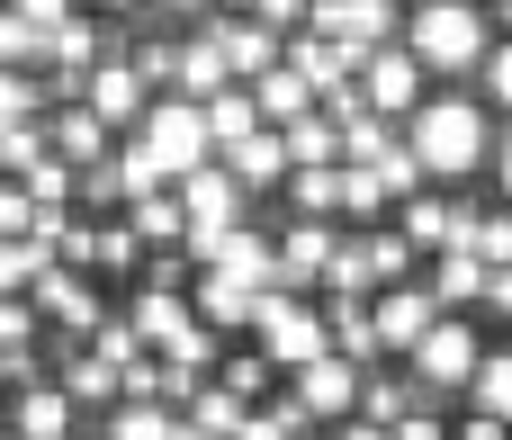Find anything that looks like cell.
<instances>
[{"mask_svg":"<svg viewBox=\"0 0 512 440\" xmlns=\"http://www.w3.org/2000/svg\"><path fill=\"white\" fill-rule=\"evenodd\" d=\"M45 144H54V153L81 171V162H108V153H117V126H108V117L81 99V108H45Z\"/></svg>","mask_w":512,"mask_h":440,"instance_id":"cell-15","label":"cell"},{"mask_svg":"<svg viewBox=\"0 0 512 440\" xmlns=\"http://www.w3.org/2000/svg\"><path fill=\"white\" fill-rule=\"evenodd\" d=\"M63 440H90V432H63Z\"/></svg>","mask_w":512,"mask_h":440,"instance_id":"cell-57","label":"cell"},{"mask_svg":"<svg viewBox=\"0 0 512 440\" xmlns=\"http://www.w3.org/2000/svg\"><path fill=\"white\" fill-rule=\"evenodd\" d=\"M405 45H414V63L423 72H477L486 63V45H495V18H486V0H414L405 9Z\"/></svg>","mask_w":512,"mask_h":440,"instance_id":"cell-2","label":"cell"},{"mask_svg":"<svg viewBox=\"0 0 512 440\" xmlns=\"http://www.w3.org/2000/svg\"><path fill=\"white\" fill-rule=\"evenodd\" d=\"M180 440H216V432H198V423H180Z\"/></svg>","mask_w":512,"mask_h":440,"instance_id":"cell-55","label":"cell"},{"mask_svg":"<svg viewBox=\"0 0 512 440\" xmlns=\"http://www.w3.org/2000/svg\"><path fill=\"white\" fill-rule=\"evenodd\" d=\"M288 387L306 396V414H315V423H351V414H360V360H342V351L306 360Z\"/></svg>","mask_w":512,"mask_h":440,"instance_id":"cell-12","label":"cell"},{"mask_svg":"<svg viewBox=\"0 0 512 440\" xmlns=\"http://www.w3.org/2000/svg\"><path fill=\"white\" fill-rule=\"evenodd\" d=\"M144 234L126 225V207H117V225H99V270H117V279H144Z\"/></svg>","mask_w":512,"mask_h":440,"instance_id":"cell-39","label":"cell"},{"mask_svg":"<svg viewBox=\"0 0 512 440\" xmlns=\"http://www.w3.org/2000/svg\"><path fill=\"white\" fill-rule=\"evenodd\" d=\"M477 360H486V342H477V315H441V324H432V333L405 351V369H423V378H441V387H459V396H468Z\"/></svg>","mask_w":512,"mask_h":440,"instance_id":"cell-7","label":"cell"},{"mask_svg":"<svg viewBox=\"0 0 512 440\" xmlns=\"http://www.w3.org/2000/svg\"><path fill=\"white\" fill-rule=\"evenodd\" d=\"M360 243H369V270H378V288H396V279H423V252L396 234V216H387V225H360Z\"/></svg>","mask_w":512,"mask_h":440,"instance_id":"cell-31","label":"cell"},{"mask_svg":"<svg viewBox=\"0 0 512 440\" xmlns=\"http://www.w3.org/2000/svg\"><path fill=\"white\" fill-rule=\"evenodd\" d=\"M306 9H315V0H252L243 18H261V27H279V36H297V27H306Z\"/></svg>","mask_w":512,"mask_h":440,"instance_id":"cell-47","label":"cell"},{"mask_svg":"<svg viewBox=\"0 0 512 440\" xmlns=\"http://www.w3.org/2000/svg\"><path fill=\"white\" fill-rule=\"evenodd\" d=\"M450 440H512V423H495V414H477V405H468V414L450 423Z\"/></svg>","mask_w":512,"mask_h":440,"instance_id":"cell-51","label":"cell"},{"mask_svg":"<svg viewBox=\"0 0 512 440\" xmlns=\"http://www.w3.org/2000/svg\"><path fill=\"white\" fill-rule=\"evenodd\" d=\"M27 198H36V207H72V162H63V153H45V162L27 171Z\"/></svg>","mask_w":512,"mask_h":440,"instance_id":"cell-46","label":"cell"},{"mask_svg":"<svg viewBox=\"0 0 512 440\" xmlns=\"http://www.w3.org/2000/svg\"><path fill=\"white\" fill-rule=\"evenodd\" d=\"M252 99H261V117H270V126H288V117H306V108H315V81H306V72H288V63H270V72L252 81Z\"/></svg>","mask_w":512,"mask_h":440,"instance_id":"cell-29","label":"cell"},{"mask_svg":"<svg viewBox=\"0 0 512 440\" xmlns=\"http://www.w3.org/2000/svg\"><path fill=\"white\" fill-rule=\"evenodd\" d=\"M72 207H81V216L126 207V198H117V162H81V171H72Z\"/></svg>","mask_w":512,"mask_h":440,"instance_id":"cell-43","label":"cell"},{"mask_svg":"<svg viewBox=\"0 0 512 440\" xmlns=\"http://www.w3.org/2000/svg\"><path fill=\"white\" fill-rule=\"evenodd\" d=\"M387 440H450V414H405V423H387Z\"/></svg>","mask_w":512,"mask_h":440,"instance_id":"cell-50","label":"cell"},{"mask_svg":"<svg viewBox=\"0 0 512 440\" xmlns=\"http://www.w3.org/2000/svg\"><path fill=\"white\" fill-rule=\"evenodd\" d=\"M180 189V207H189V225H243L252 216V189L225 171V162H198L189 180H171Z\"/></svg>","mask_w":512,"mask_h":440,"instance_id":"cell-13","label":"cell"},{"mask_svg":"<svg viewBox=\"0 0 512 440\" xmlns=\"http://www.w3.org/2000/svg\"><path fill=\"white\" fill-rule=\"evenodd\" d=\"M315 306H324V324H333V351H342V360H360V369H378V360H387L369 297H315Z\"/></svg>","mask_w":512,"mask_h":440,"instance_id":"cell-22","label":"cell"},{"mask_svg":"<svg viewBox=\"0 0 512 440\" xmlns=\"http://www.w3.org/2000/svg\"><path fill=\"white\" fill-rule=\"evenodd\" d=\"M279 198H288V216H342V162H297L279 180Z\"/></svg>","mask_w":512,"mask_h":440,"instance_id":"cell-25","label":"cell"},{"mask_svg":"<svg viewBox=\"0 0 512 440\" xmlns=\"http://www.w3.org/2000/svg\"><path fill=\"white\" fill-rule=\"evenodd\" d=\"M144 9H171V18H207L216 0H144Z\"/></svg>","mask_w":512,"mask_h":440,"instance_id":"cell-53","label":"cell"},{"mask_svg":"<svg viewBox=\"0 0 512 440\" xmlns=\"http://www.w3.org/2000/svg\"><path fill=\"white\" fill-rule=\"evenodd\" d=\"M243 414H252V405H243L225 378H207V387L180 405V423H198V432H216V440H234V432H243Z\"/></svg>","mask_w":512,"mask_h":440,"instance_id":"cell-33","label":"cell"},{"mask_svg":"<svg viewBox=\"0 0 512 440\" xmlns=\"http://www.w3.org/2000/svg\"><path fill=\"white\" fill-rule=\"evenodd\" d=\"M459 252H477L486 270H512V198H504V207H477V198H468V225H459Z\"/></svg>","mask_w":512,"mask_h":440,"instance_id":"cell-26","label":"cell"},{"mask_svg":"<svg viewBox=\"0 0 512 440\" xmlns=\"http://www.w3.org/2000/svg\"><path fill=\"white\" fill-rule=\"evenodd\" d=\"M135 144L171 171V180H189L198 162H216V135H207V108L198 99H180V90H162L144 117H135Z\"/></svg>","mask_w":512,"mask_h":440,"instance_id":"cell-4","label":"cell"},{"mask_svg":"<svg viewBox=\"0 0 512 440\" xmlns=\"http://www.w3.org/2000/svg\"><path fill=\"white\" fill-rule=\"evenodd\" d=\"M288 234H279V288H297V297H315L324 288V270H333V216H279Z\"/></svg>","mask_w":512,"mask_h":440,"instance_id":"cell-10","label":"cell"},{"mask_svg":"<svg viewBox=\"0 0 512 440\" xmlns=\"http://www.w3.org/2000/svg\"><path fill=\"white\" fill-rule=\"evenodd\" d=\"M36 270H45V243L36 234H0V297L36 288Z\"/></svg>","mask_w":512,"mask_h":440,"instance_id":"cell-41","label":"cell"},{"mask_svg":"<svg viewBox=\"0 0 512 440\" xmlns=\"http://www.w3.org/2000/svg\"><path fill=\"white\" fill-rule=\"evenodd\" d=\"M9 432L18 440H63V432H81V405H72L54 378H36V387L9 396Z\"/></svg>","mask_w":512,"mask_h":440,"instance_id":"cell-18","label":"cell"},{"mask_svg":"<svg viewBox=\"0 0 512 440\" xmlns=\"http://www.w3.org/2000/svg\"><path fill=\"white\" fill-rule=\"evenodd\" d=\"M108 162H117V198H126V207H135V198H153V189H171V171H162L135 135H117V153H108Z\"/></svg>","mask_w":512,"mask_h":440,"instance_id":"cell-35","label":"cell"},{"mask_svg":"<svg viewBox=\"0 0 512 440\" xmlns=\"http://www.w3.org/2000/svg\"><path fill=\"white\" fill-rule=\"evenodd\" d=\"M396 135H405L396 117H378V108H360V117H342V162H378V153H387Z\"/></svg>","mask_w":512,"mask_h":440,"instance_id":"cell-38","label":"cell"},{"mask_svg":"<svg viewBox=\"0 0 512 440\" xmlns=\"http://www.w3.org/2000/svg\"><path fill=\"white\" fill-rule=\"evenodd\" d=\"M486 171H495V189L512 198V126H495V162H486Z\"/></svg>","mask_w":512,"mask_h":440,"instance_id":"cell-52","label":"cell"},{"mask_svg":"<svg viewBox=\"0 0 512 440\" xmlns=\"http://www.w3.org/2000/svg\"><path fill=\"white\" fill-rule=\"evenodd\" d=\"M216 378H225V387H234L243 405H261V396L279 387V369H270V351H225V360H216Z\"/></svg>","mask_w":512,"mask_h":440,"instance_id":"cell-40","label":"cell"},{"mask_svg":"<svg viewBox=\"0 0 512 440\" xmlns=\"http://www.w3.org/2000/svg\"><path fill=\"white\" fill-rule=\"evenodd\" d=\"M126 324L144 333V351H171L198 315H189V288H153V279H144V288H135V306H126Z\"/></svg>","mask_w":512,"mask_h":440,"instance_id":"cell-20","label":"cell"},{"mask_svg":"<svg viewBox=\"0 0 512 440\" xmlns=\"http://www.w3.org/2000/svg\"><path fill=\"white\" fill-rule=\"evenodd\" d=\"M369 315H378V342H387V360H405L432 324H441V297L423 288V279H396V288H378L369 297Z\"/></svg>","mask_w":512,"mask_h":440,"instance_id":"cell-11","label":"cell"},{"mask_svg":"<svg viewBox=\"0 0 512 440\" xmlns=\"http://www.w3.org/2000/svg\"><path fill=\"white\" fill-rule=\"evenodd\" d=\"M252 297H261V279L198 270V288H189V315H198V324H216V333H252Z\"/></svg>","mask_w":512,"mask_h":440,"instance_id":"cell-16","label":"cell"},{"mask_svg":"<svg viewBox=\"0 0 512 440\" xmlns=\"http://www.w3.org/2000/svg\"><path fill=\"white\" fill-rule=\"evenodd\" d=\"M45 360H54V387L72 405H117V360H99L90 342H45Z\"/></svg>","mask_w":512,"mask_h":440,"instance_id":"cell-17","label":"cell"},{"mask_svg":"<svg viewBox=\"0 0 512 440\" xmlns=\"http://www.w3.org/2000/svg\"><path fill=\"white\" fill-rule=\"evenodd\" d=\"M405 144L423 153L432 180H477V171L495 162V108H486L477 90H441V99H423V108L405 117Z\"/></svg>","mask_w":512,"mask_h":440,"instance_id":"cell-1","label":"cell"},{"mask_svg":"<svg viewBox=\"0 0 512 440\" xmlns=\"http://www.w3.org/2000/svg\"><path fill=\"white\" fill-rule=\"evenodd\" d=\"M423 288L441 297V315H477V297H486V261L450 243V252H432V261H423Z\"/></svg>","mask_w":512,"mask_h":440,"instance_id":"cell-19","label":"cell"},{"mask_svg":"<svg viewBox=\"0 0 512 440\" xmlns=\"http://www.w3.org/2000/svg\"><path fill=\"white\" fill-rule=\"evenodd\" d=\"M459 225H468V198H441V189H414V198H396V234L432 261V252H450L459 243Z\"/></svg>","mask_w":512,"mask_h":440,"instance_id":"cell-14","label":"cell"},{"mask_svg":"<svg viewBox=\"0 0 512 440\" xmlns=\"http://www.w3.org/2000/svg\"><path fill=\"white\" fill-rule=\"evenodd\" d=\"M306 27L333 36V45H351V54H369V45H396L405 36V9L396 0H315Z\"/></svg>","mask_w":512,"mask_h":440,"instance_id":"cell-8","label":"cell"},{"mask_svg":"<svg viewBox=\"0 0 512 440\" xmlns=\"http://www.w3.org/2000/svg\"><path fill=\"white\" fill-rule=\"evenodd\" d=\"M18 117H45V81L0 63V126H18Z\"/></svg>","mask_w":512,"mask_h":440,"instance_id":"cell-45","label":"cell"},{"mask_svg":"<svg viewBox=\"0 0 512 440\" xmlns=\"http://www.w3.org/2000/svg\"><path fill=\"white\" fill-rule=\"evenodd\" d=\"M0 432H9V396H0Z\"/></svg>","mask_w":512,"mask_h":440,"instance_id":"cell-56","label":"cell"},{"mask_svg":"<svg viewBox=\"0 0 512 440\" xmlns=\"http://www.w3.org/2000/svg\"><path fill=\"white\" fill-rule=\"evenodd\" d=\"M171 90H180V99H216V90H234V72H225V54H216L207 27L180 36V81H171Z\"/></svg>","mask_w":512,"mask_h":440,"instance_id":"cell-24","label":"cell"},{"mask_svg":"<svg viewBox=\"0 0 512 440\" xmlns=\"http://www.w3.org/2000/svg\"><path fill=\"white\" fill-rule=\"evenodd\" d=\"M9 18H27L36 36H54V27H63V18H81V9H72V0H9Z\"/></svg>","mask_w":512,"mask_h":440,"instance_id":"cell-48","label":"cell"},{"mask_svg":"<svg viewBox=\"0 0 512 440\" xmlns=\"http://www.w3.org/2000/svg\"><path fill=\"white\" fill-rule=\"evenodd\" d=\"M45 153H54V144H45V117H18V126H0V180H27Z\"/></svg>","mask_w":512,"mask_h":440,"instance_id":"cell-37","label":"cell"},{"mask_svg":"<svg viewBox=\"0 0 512 440\" xmlns=\"http://www.w3.org/2000/svg\"><path fill=\"white\" fill-rule=\"evenodd\" d=\"M216 162H225V171H234L243 189H261V198H270V189L288 180V144H279V126H252V135H243V144H225Z\"/></svg>","mask_w":512,"mask_h":440,"instance_id":"cell-21","label":"cell"},{"mask_svg":"<svg viewBox=\"0 0 512 440\" xmlns=\"http://www.w3.org/2000/svg\"><path fill=\"white\" fill-rule=\"evenodd\" d=\"M126 225H135L144 243H180V234H189V207H180V189H153V198L126 207Z\"/></svg>","mask_w":512,"mask_h":440,"instance_id":"cell-36","label":"cell"},{"mask_svg":"<svg viewBox=\"0 0 512 440\" xmlns=\"http://www.w3.org/2000/svg\"><path fill=\"white\" fill-rule=\"evenodd\" d=\"M27 297H36V315L54 324V342H90V333L108 324V297H99V279H90V270H54V261H45Z\"/></svg>","mask_w":512,"mask_h":440,"instance_id":"cell-5","label":"cell"},{"mask_svg":"<svg viewBox=\"0 0 512 440\" xmlns=\"http://www.w3.org/2000/svg\"><path fill=\"white\" fill-rule=\"evenodd\" d=\"M315 297H378V270H369V243H360V234L333 243V270H324Z\"/></svg>","mask_w":512,"mask_h":440,"instance_id":"cell-34","label":"cell"},{"mask_svg":"<svg viewBox=\"0 0 512 440\" xmlns=\"http://www.w3.org/2000/svg\"><path fill=\"white\" fill-rule=\"evenodd\" d=\"M468 81H477V99H486L495 117H512V36H495V45H486V63H477Z\"/></svg>","mask_w":512,"mask_h":440,"instance_id":"cell-42","label":"cell"},{"mask_svg":"<svg viewBox=\"0 0 512 440\" xmlns=\"http://www.w3.org/2000/svg\"><path fill=\"white\" fill-rule=\"evenodd\" d=\"M378 180H387V189H396V198H414V189H432V171H423V153H414V144H405V135H396V144H387V153H378Z\"/></svg>","mask_w":512,"mask_h":440,"instance_id":"cell-44","label":"cell"},{"mask_svg":"<svg viewBox=\"0 0 512 440\" xmlns=\"http://www.w3.org/2000/svg\"><path fill=\"white\" fill-rule=\"evenodd\" d=\"M252 342L270 351V369H279V378H297L306 360H324V351H333V324H324V306H315V297H297V288H261V297H252Z\"/></svg>","mask_w":512,"mask_h":440,"instance_id":"cell-3","label":"cell"},{"mask_svg":"<svg viewBox=\"0 0 512 440\" xmlns=\"http://www.w3.org/2000/svg\"><path fill=\"white\" fill-rule=\"evenodd\" d=\"M342 216L351 225H387L396 216V189L378 180V162H342Z\"/></svg>","mask_w":512,"mask_h":440,"instance_id":"cell-28","label":"cell"},{"mask_svg":"<svg viewBox=\"0 0 512 440\" xmlns=\"http://www.w3.org/2000/svg\"><path fill=\"white\" fill-rule=\"evenodd\" d=\"M468 405L495 414V423H512V342H486V360H477V378H468Z\"/></svg>","mask_w":512,"mask_h":440,"instance_id":"cell-32","label":"cell"},{"mask_svg":"<svg viewBox=\"0 0 512 440\" xmlns=\"http://www.w3.org/2000/svg\"><path fill=\"white\" fill-rule=\"evenodd\" d=\"M279 144H288V171H297V162H342V126H333L324 108L288 117V126H279Z\"/></svg>","mask_w":512,"mask_h":440,"instance_id":"cell-30","label":"cell"},{"mask_svg":"<svg viewBox=\"0 0 512 440\" xmlns=\"http://www.w3.org/2000/svg\"><path fill=\"white\" fill-rule=\"evenodd\" d=\"M0 18H9V0H0Z\"/></svg>","mask_w":512,"mask_h":440,"instance_id":"cell-58","label":"cell"},{"mask_svg":"<svg viewBox=\"0 0 512 440\" xmlns=\"http://www.w3.org/2000/svg\"><path fill=\"white\" fill-rule=\"evenodd\" d=\"M99 440H180V405H162V396H117L108 423H99Z\"/></svg>","mask_w":512,"mask_h":440,"instance_id":"cell-23","label":"cell"},{"mask_svg":"<svg viewBox=\"0 0 512 440\" xmlns=\"http://www.w3.org/2000/svg\"><path fill=\"white\" fill-rule=\"evenodd\" d=\"M198 108H207L216 153H225V144H243L252 126H270V117H261V99H252V81H234V90H216V99H198Z\"/></svg>","mask_w":512,"mask_h":440,"instance_id":"cell-27","label":"cell"},{"mask_svg":"<svg viewBox=\"0 0 512 440\" xmlns=\"http://www.w3.org/2000/svg\"><path fill=\"white\" fill-rule=\"evenodd\" d=\"M477 315H495V324H512V270H486V297H477Z\"/></svg>","mask_w":512,"mask_h":440,"instance_id":"cell-49","label":"cell"},{"mask_svg":"<svg viewBox=\"0 0 512 440\" xmlns=\"http://www.w3.org/2000/svg\"><path fill=\"white\" fill-rule=\"evenodd\" d=\"M423 81H432V72L414 63V45H405V36H396V45H369V54H360V99H369L378 117H396V126H405V117L432 99Z\"/></svg>","mask_w":512,"mask_h":440,"instance_id":"cell-6","label":"cell"},{"mask_svg":"<svg viewBox=\"0 0 512 440\" xmlns=\"http://www.w3.org/2000/svg\"><path fill=\"white\" fill-rule=\"evenodd\" d=\"M198 27L216 36V54H225V72H234V81H261V72L279 63V45H288L279 27H261V18H243V9H207Z\"/></svg>","mask_w":512,"mask_h":440,"instance_id":"cell-9","label":"cell"},{"mask_svg":"<svg viewBox=\"0 0 512 440\" xmlns=\"http://www.w3.org/2000/svg\"><path fill=\"white\" fill-rule=\"evenodd\" d=\"M90 9H99V18H135L144 0H90Z\"/></svg>","mask_w":512,"mask_h":440,"instance_id":"cell-54","label":"cell"}]
</instances>
